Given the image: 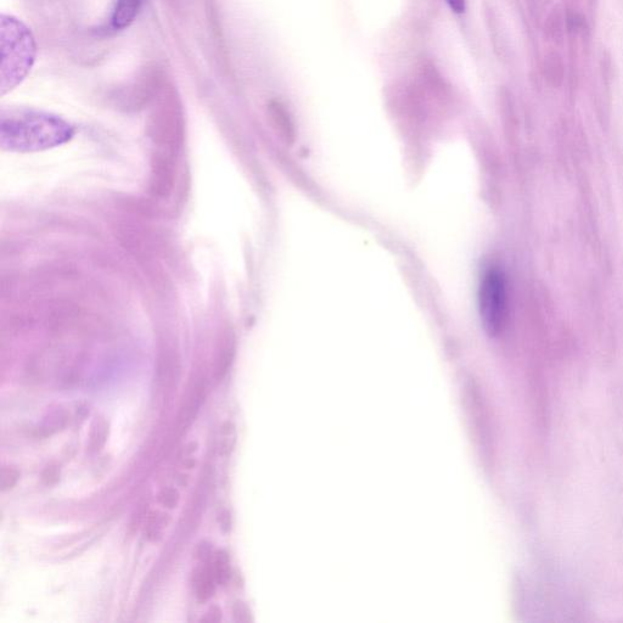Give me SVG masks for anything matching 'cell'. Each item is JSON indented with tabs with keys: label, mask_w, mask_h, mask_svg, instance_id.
<instances>
[{
	"label": "cell",
	"mask_w": 623,
	"mask_h": 623,
	"mask_svg": "<svg viewBox=\"0 0 623 623\" xmlns=\"http://www.w3.org/2000/svg\"><path fill=\"white\" fill-rule=\"evenodd\" d=\"M2 143L10 149L38 150L70 140L74 128L47 112L11 109L2 111Z\"/></svg>",
	"instance_id": "obj_1"
},
{
	"label": "cell",
	"mask_w": 623,
	"mask_h": 623,
	"mask_svg": "<svg viewBox=\"0 0 623 623\" xmlns=\"http://www.w3.org/2000/svg\"><path fill=\"white\" fill-rule=\"evenodd\" d=\"M2 66L0 91L2 95L25 80L36 60V42L30 28L14 16L3 14L0 19Z\"/></svg>",
	"instance_id": "obj_2"
},
{
	"label": "cell",
	"mask_w": 623,
	"mask_h": 623,
	"mask_svg": "<svg viewBox=\"0 0 623 623\" xmlns=\"http://www.w3.org/2000/svg\"><path fill=\"white\" fill-rule=\"evenodd\" d=\"M479 310L482 325L490 336L501 333L508 310L507 279L498 267H490L481 279Z\"/></svg>",
	"instance_id": "obj_3"
},
{
	"label": "cell",
	"mask_w": 623,
	"mask_h": 623,
	"mask_svg": "<svg viewBox=\"0 0 623 623\" xmlns=\"http://www.w3.org/2000/svg\"><path fill=\"white\" fill-rule=\"evenodd\" d=\"M143 0H117L114 15H112V26L115 28H126L136 20Z\"/></svg>",
	"instance_id": "obj_4"
},
{
	"label": "cell",
	"mask_w": 623,
	"mask_h": 623,
	"mask_svg": "<svg viewBox=\"0 0 623 623\" xmlns=\"http://www.w3.org/2000/svg\"><path fill=\"white\" fill-rule=\"evenodd\" d=\"M215 581V574L210 569H202L196 576V597L200 602H206L213 596Z\"/></svg>",
	"instance_id": "obj_5"
},
{
	"label": "cell",
	"mask_w": 623,
	"mask_h": 623,
	"mask_svg": "<svg viewBox=\"0 0 623 623\" xmlns=\"http://www.w3.org/2000/svg\"><path fill=\"white\" fill-rule=\"evenodd\" d=\"M213 574L216 581L220 585H226L229 581V558L227 553L220 552L217 554L215 565H213Z\"/></svg>",
	"instance_id": "obj_6"
},
{
	"label": "cell",
	"mask_w": 623,
	"mask_h": 623,
	"mask_svg": "<svg viewBox=\"0 0 623 623\" xmlns=\"http://www.w3.org/2000/svg\"><path fill=\"white\" fill-rule=\"evenodd\" d=\"M19 480V471L14 468H4L0 477V486L3 491L11 490Z\"/></svg>",
	"instance_id": "obj_7"
},
{
	"label": "cell",
	"mask_w": 623,
	"mask_h": 623,
	"mask_svg": "<svg viewBox=\"0 0 623 623\" xmlns=\"http://www.w3.org/2000/svg\"><path fill=\"white\" fill-rule=\"evenodd\" d=\"M161 502L168 508L175 507L178 502V493L173 490L165 491L164 493H162Z\"/></svg>",
	"instance_id": "obj_8"
},
{
	"label": "cell",
	"mask_w": 623,
	"mask_h": 623,
	"mask_svg": "<svg viewBox=\"0 0 623 623\" xmlns=\"http://www.w3.org/2000/svg\"><path fill=\"white\" fill-rule=\"evenodd\" d=\"M447 3L456 13H463L465 10V0H447Z\"/></svg>",
	"instance_id": "obj_9"
},
{
	"label": "cell",
	"mask_w": 623,
	"mask_h": 623,
	"mask_svg": "<svg viewBox=\"0 0 623 623\" xmlns=\"http://www.w3.org/2000/svg\"><path fill=\"white\" fill-rule=\"evenodd\" d=\"M59 474L56 469H48L46 474H44V480L48 482V484H53L56 480H58Z\"/></svg>",
	"instance_id": "obj_10"
}]
</instances>
